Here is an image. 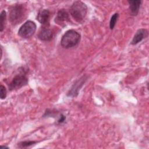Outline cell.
<instances>
[{
	"mask_svg": "<svg viewBox=\"0 0 149 149\" xmlns=\"http://www.w3.org/2000/svg\"><path fill=\"white\" fill-rule=\"evenodd\" d=\"M50 16V12L48 9L40 10L37 16V20L42 24L47 25L48 23Z\"/></svg>",
	"mask_w": 149,
	"mask_h": 149,
	"instance_id": "ba28073f",
	"label": "cell"
},
{
	"mask_svg": "<svg viewBox=\"0 0 149 149\" xmlns=\"http://www.w3.org/2000/svg\"><path fill=\"white\" fill-rule=\"evenodd\" d=\"M147 36V31L144 29H140L137 31L134 34L133 40L131 42V44L136 45L141 42Z\"/></svg>",
	"mask_w": 149,
	"mask_h": 149,
	"instance_id": "9c48e42d",
	"label": "cell"
},
{
	"mask_svg": "<svg viewBox=\"0 0 149 149\" xmlns=\"http://www.w3.org/2000/svg\"><path fill=\"white\" fill-rule=\"evenodd\" d=\"M28 83V79L24 74H17L12 79L9 84V89L10 91L20 88L23 86L27 85Z\"/></svg>",
	"mask_w": 149,
	"mask_h": 149,
	"instance_id": "5b68a950",
	"label": "cell"
},
{
	"mask_svg": "<svg viewBox=\"0 0 149 149\" xmlns=\"http://www.w3.org/2000/svg\"><path fill=\"white\" fill-rule=\"evenodd\" d=\"M55 21L58 23H62L69 20V16L68 13L64 9L59 10L57 13Z\"/></svg>",
	"mask_w": 149,
	"mask_h": 149,
	"instance_id": "8fae6325",
	"label": "cell"
},
{
	"mask_svg": "<svg viewBox=\"0 0 149 149\" xmlns=\"http://www.w3.org/2000/svg\"><path fill=\"white\" fill-rule=\"evenodd\" d=\"M118 17H119V14L118 13H115L112 16V17L110 19V22H109V27L111 30L114 28V27L116 23Z\"/></svg>",
	"mask_w": 149,
	"mask_h": 149,
	"instance_id": "4fadbf2b",
	"label": "cell"
},
{
	"mask_svg": "<svg viewBox=\"0 0 149 149\" xmlns=\"http://www.w3.org/2000/svg\"><path fill=\"white\" fill-rule=\"evenodd\" d=\"M36 143H37L36 141H22L19 144H18V146L20 148H24V147H29Z\"/></svg>",
	"mask_w": 149,
	"mask_h": 149,
	"instance_id": "5bb4252c",
	"label": "cell"
},
{
	"mask_svg": "<svg viewBox=\"0 0 149 149\" xmlns=\"http://www.w3.org/2000/svg\"><path fill=\"white\" fill-rule=\"evenodd\" d=\"M86 78L85 76H83L79 79H78L71 87L70 90L68 91L67 95L69 97H76L79 94V91L80 88L83 86V84L85 83Z\"/></svg>",
	"mask_w": 149,
	"mask_h": 149,
	"instance_id": "8992f818",
	"label": "cell"
},
{
	"mask_svg": "<svg viewBox=\"0 0 149 149\" xmlns=\"http://www.w3.org/2000/svg\"><path fill=\"white\" fill-rule=\"evenodd\" d=\"M87 6L80 1H77L73 3L70 9V13L72 17L78 23H82L87 15Z\"/></svg>",
	"mask_w": 149,
	"mask_h": 149,
	"instance_id": "6da1fadb",
	"label": "cell"
},
{
	"mask_svg": "<svg viewBox=\"0 0 149 149\" xmlns=\"http://www.w3.org/2000/svg\"><path fill=\"white\" fill-rule=\"evenodd\" d=\"M53 36V34L52 31L47 28V27H42L38 34H37V37L41 41H50Z\"/></svg>",
	"mask_w": 149,
	"mask_h": 149,
	"instance_id": "52a82bcc",
	"label": "cell"
},
{
	"mask_svg": "<svg viewBox=\"0 0 149 149\" xmlns=\"http://www.w3.org/2000/svg\"><path fill=\"white\" fill-rule=\"evenodd\" d=\"M141 2L142 1L139 0L128 1V3L129 4L130 13L132 15L136 16L138 14Z\"/></svg>",
	"mask_w": 149,
	"mask_h": 149,
	"instance_id": "30bf717a",
	"label": "cell"
},
{
	"mask_svg": "<svg viewBox=\"0 0 149 149\" xmlns=\"http://www.w3.org/2000/svg\"><path fill=\"white\" fill-rule=\"evenodd\" d=\"M80 34L74 30L67 31L62 36L61 44L64 48H69L77 45L80 40Z\"/></svg>",
	"mask_w": 149,
	"mask_h": 149,
	"instance_id": "7a4b0ae2",
	"label": "cell"
},
{
	"mask_svg": "<svg viewBox=\"0 0 149 149\" xmlns=\"http://www.w3.org/2000/svg\"><path fill=\"white\" fill-rule=\"evenodd\" d=\"M36 30V23L31 20L26 22L19 29L18 34L22 38H27L31 37Z\"/></svg>",
	"mask_w": 149,
	"mask_h": 149,
	"instance_id": "277c9868",
	"label": "cell"
},
{
	"mask_svg": "<svg viewBox=\"0 0 149 149\" xmlns=\"http://www.w3.org/2000/svg\"><path fill=\"white\" fill-rule=\"evenodd\" d=\"M65 119H66V117H65L64 115H61L58 122V123H62V122H64V120H65Z\"/></svg>",
	"mask_w": 149,
	"mask_h": 149,
	"instance_id": "2e32d148",
	"label": "cell"
},
{
	"mask_svg": "<svg viewBox=\"0 0 149 149\" xmlns=\"http://www.w3.org/2000/svg\"><path fill=\"white\" fill-rule=\"evenodd\" d=\"M24 7L22 4H16L9 12V20L13 24L20 23L24 17Z\"/></svg>",
	"mask_w": 149,
	"mask_h": 149,
	"instance_id": "3957f363",
	"label": "cell"
},
{
	"mask_svg": "<svg viewBox=\"0 0 149 149\" xmlns=\"http://www.w3.org/2000/svg\"><path fill=\"white\" fill-rule=\"evenodd\" d=\"M1 148H8V147H6V146H1Z\"/></svg>",
	"mask_w": 149,
	"mask_h": 149,
	"instance_id": "e0dca14e",
	"label": "cell"
},
{
	"mask_svg": "<svg viewBox=\"0 0 149 149\" xmlns=\"http://www.w3.org/2000/svg\"><path fill=\"white\" fill-rule=\"evenodd\" d=\"M0 88H1V98L2 100L3 99H5L6 97V88L5 87V86H3V85H1V87H0Z\"/></svg>",
	"mask_w": 149,
	"mask_h": 149,
	"instance_id": "9a60e30c",
	"label": "cell"
},
{
	"mask_svg": "<svg viewBox=\"0 0 149 149\" xmlns=\"http://www.w3.org/2000/svg\"><path fill=\"white\" fill-rule=\"evenodd\" d=\"M6 12L3 10L1 12V16H0V31L2 32L4 29L5 27V20H6Z\"/></svg>",
	"mask_w": 149,
	"mask_h": 149,
	"instance_id": "7c38bea8",
	"label": "cell"
}]
</instances>
